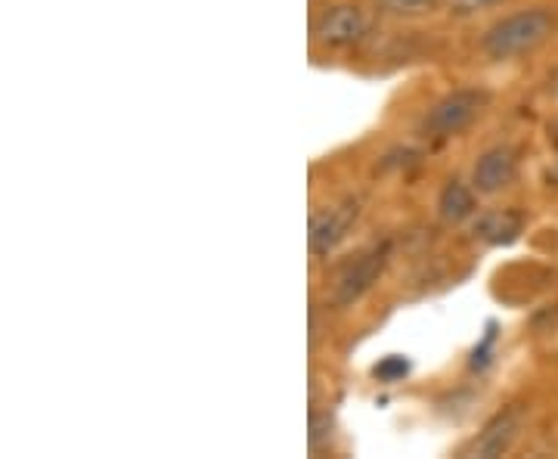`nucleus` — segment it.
Here are the masks:
<instances>
[{
    "label": "nucleus",
    "mask_w": 558,
    "mask_h": 459,
    "mask_svg": "<svg viewBox=\"0 0 558 459\" xmlns=\"http://www.w3.org/2000/svg\"><path fill=\"white\" fill-rule=\"evenodd\" d=\"M553 32H556V20L549 10H543V7L521 10V13L494 22L484 32L481 47L490 60H515L521 53H531L539 44H546Z\"/></svg>",
    "instance_id": "f257e3e1"
},
{
    "label": "nucleus",
    "mask_w": 558,
    "mask_h": 459,
    "mask_svg": "<svg viewBox=\"0 0 558 459\" xmlns=\"http://www.w3.org/2000/svg\"><path fill=\"white\" fill-rule=\"evenodd\" d=\"M487 106V94L484 90H472V87H462L447 94L444 100L432 106V112L425 116L422 128L432 134V137H453L459 131H465L472 121L478 119Z\"/></svg>",
    "instance_id": "f03ea898"
},
{
    "label": "nucleus",
    "mask_w": 558,
    "mask_h": 459,
    "mask_svg": "<svg viewBox=\"0 0 558 459\" xmlns=\"http://www.w3.org/2000/svg\"><path fill=\"white\" fill-rule=\"evenodd\" d=\"M385 264H388V242L366 249L354 264H348V267L341 270L339 282H336V304L348 307V304H354V301L363 299V295L373 289V282L379 280Z\"/></svg>",
    "instance_id": "7ed1b4c3"
},
{
    "label": "nucleus",
    "mask_w": 558,
    "mask_h": 459,
    "mask_svg": "<svg viewBox=\"0 0 558 459\" xmlns=\"http://www.w3.org/2000/svg\"><path fill=\"white\" fill-rule=\"evenodd\" d=\"M366 28H369V22H366L360 7L341 3V7H332L319 16L317 25H314V35L323 47L344 50V47H354L357 40H363Z\"/></svg>",
    "instance_id": "20e7f679"
},
{
    "label": "nucleus",
    "mask_w": 558,
    "mask_h": 459,
    "mask_svg": "<svg viewBox=\"0 0 558 459\" xmlns=\"http://www.w3.org/2000/svg\"><path fill=\"white\" fill-rule=\"evenodd\" d=\"M357 215V200H348L344 205H336V208H326V212L314 215L311 218V252L314 255H329L348 237V230L354 227Z\"/></svg>",
    "instance_id": "39448f33"
},
{
    "label": "nucleus",
    "mask_w": 558,
    "mask_h": 459,
    "mask_svg": "<svg viewBox=\"0 0 558 459\" xmlns=\"http://www.w3.org/2000/svg\"><path fill=\"white\" fill-rule=\"evenodd\" d=\"M521 425H524V413H521L519 407H509V410L497 413L494 420L484 425V432L475 438V444L469 447V457H502L515 444V438H519Z\"/></svg>",
    "instance_id": "423d86ee"
},
{
    "label": "nucleus",
    "mask_w": 558,
    "mask_h": 459,
    "mask_svg": "<svg viewBox=\"0 0 558 459\" xmlns=\"http://www.w3.org/2000/svg\"><path fill=\"white\" fill-rule=\"evenodd\" d=\"M519 174V159L509 146H494L487 149L478 161H475V171H472V186L478 193L494 196L499 190H506Z\"/></svg>",
    "instance_id": "0eeeda50"
},
{
    "label": "nucleus",
    "mask_w": 558,
    "mask_h": 459,
    "mask_svg": "<svg viewBox=\"0 0 558 459\" xmlns=\"http://www.w3.org/2000/svg\"><path fill=\"white\" fill-rule=\"evenodd\" d=\"M521 227H524V218L519 212L494 208V212H484L475 220V237L487 242V245H509V242L519 240Z\"/></svg>",
    "instance_id": "6e6552de"
},
{
    "label": "nucleus",
    "mask_w": 558,
    "mask_h": 459,
    "mask_svg": "<svg viewBox=\"0 0 558 459\" xmlns=\"http://www.w3.org/2000/svg\"><path fill=\"white\" fill-rule=\"evenodd\" d=\"M438 212L440 218L447 224H462L478 212V202H475V190L462 180H450L438 196Z\"/></svg>",
    "instance_id": "1a4fd4ad"
},
{
    "label": "nucleus",
    "mask_w": 558,
    "mask_h": 459,
    "mask_svg": "<svg viewBox=\"0 0 558 459\" xmlns=\"http://www.w3.org/2000/svg\"><path fill=\"white\" fill-rule=\"evenodd\" d=\"M379 3L388 13H398V16H418L435 7V0H379Z\"/></svg>",
    "instance_id": "9d476101"
},
{
    "label": "nucleus",
    "mask_w": 558,
    "mask_h": 459,
    "mask_svg": "<svg viewBox=\"0 0 558 459\" xmlns=\"http://www.w3.org/2000/svg\"><path fill=\"white\" fill-rule=\"evenodd\" d=\"M373 373H376V379H381V382H398V379H403L407 373H410V360H403V358L381 360Z\"/></svg>",
    "instance_id": "9b49d317"
},
{
    "label": "nucleus",
    "mask_w": 558,
    "mask_h": 459,
    "mask_svg": "<svg viewBox=\"0 0 558 459\" xmlns=\"http://www.w3.org/2000/svg\"><path fill=\"white\" fill-rule=\"evenodd\" d=\"M497 0H450V10L453 13H478V10H487Z\"/></svg>",
    "instance_id": "f8f14e48"
}]
</instances>
